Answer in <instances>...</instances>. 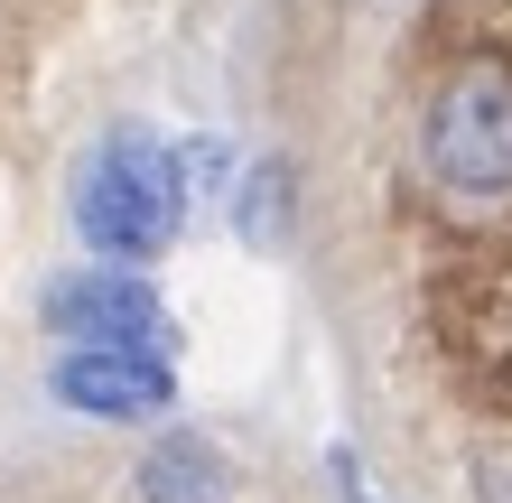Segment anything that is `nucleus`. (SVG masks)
I'll use <instances>...</instances> for the list:
<instances>
[{
    "instance_id": "nucleus-1",
    "label": "nucleus",
    "mask_w": 512,
    "mask_h": 503,
    "mask_svg": "<svg viewBox=\"0 0 512 503\" xmlns=\"http://www.w3.org/2000/svg\"><path fill=\"white\" fill-rule=\"evenodd\" d=\"M66 215H75L94 261L149 271V261L187 233V215H196L187 168H177V140H159L149 122H112L94 150L75 159V177H66Z\"/></svg>"
},
{
    "instance_id": "nucleus-6",
    "label": "nucleus",
    "mask_w": 512,
    "mask_h": 503,
    "mask_svg": "<svg viewBox=\"0 0 512 503\" xmlns=\"http://www.w3.org/2000/svg\"><path fill=\"white\" fill-rule=\"evenodd\" d=\"M233 233H243L252 252H280L289 243V159H252V168H233Z\"/></svg>"
},
{
    "instance_id": "nucleus-4",
    "label": "nucleus",
    "mask_w": 512,
    "mask_h": 503,
    "mask_svg": "<svg viewBox=\"0 0 512 503\" xmlns=\"http://www.w3.org/2000/svg\"><path fill=\"white\" fill-rule=\"evenodd\" d=\"M47 392L84 420H168L177 410V364L168 354H56Z\"/></svg>"
},
{
    "instance_id": "nucleus-5",
    "label": "nucleus",
    "mask_w": 512,
    "mask_h": 503,
    "mask_svg": "<svg viewBox=\"0 0 512 503\" xmlns=\"http://www.w3.org/2000/svg\"><path fill=\"white\" fill-rule=\"evenodd\" d=\"M140 503H224L233 476H224V457L205 448V438H159V448L140 457Z\"/></svg>"
},
{
    "instance_id": "nucleus-3",
    "label": "nucleus",
    "mask_w": 512,
    "mask_h": 503,
    "mask_svg": "<svg viewBox=\"0 0 512 503\" xmlns=\"http://www.w3.org/2000/svg\"><path fill=\"white\" fill-rule=\"evenodd\" d=\"M47 336H66V354H168V308L149 271H112V261H75L38 289Z\"/></svg>"
},
{
    "instance_id": "nucleus-2",
    "label": "nucleus",
    "mask_w": 512,
    "mask_h": 503,
    "mask_svg": "<svg viewBox=\"0 0 512 503\" xmlns=\"http://www.w3.org/2000/svg\"><path fill=\"white\" fill-rule=\"evenodd\" d=\"M419 168L457 205H503L512 196V66L466 56V66L419 103Z\"/></svg>"
}]
</instances>
